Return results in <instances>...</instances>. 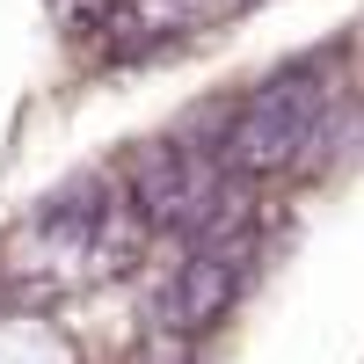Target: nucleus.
I'll list each match as a JSON object with an SVG mask.
<instances>
[{
    "label": "nucleus",
    "instance_id": "f03ea898",
    "mask_svg": "<svg viewBox=\"0 0 364 364\" xmlns=\"http://www.w3.org/2000/svg\"><path fill=\"white\" fill-rule=\"evenodd\" d=\"M233 291H240V255H226V240H204V248L175 269V284L161 299V321L175 336H197L204 321H219L233 306Z\"/></svg>",
    "mask_w": 364,
    "mask_h": 364
},
{
    "label": "nucleus",
    "instance_id": "f257e3e1",
    "mask_svg": "<svg viewBox=\"0 0 364 364\" xmlns=\"http://www.w3.org/2000/svg\"><path fill=\"white\" fill-rule=\"evenodd\" d=\"M328 95H321V73H269L248 102L226 109V139H219V161L226 175H269L306 154V139L321 132Z\"/></svg>",
    "mask_w": 364,
    "mask_h": 364
}]
</instances>
